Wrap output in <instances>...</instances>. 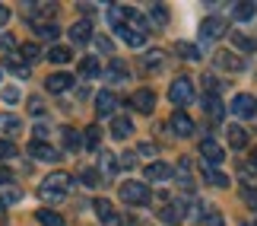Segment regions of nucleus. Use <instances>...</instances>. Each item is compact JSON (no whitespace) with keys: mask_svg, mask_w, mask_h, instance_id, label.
I'll use <instances>...</instances> for the list:
<instances>
[{"mask_svg":"<svg viewBox=\"0 0 257 226\" xmlns=\"http://www.w3.org/2000/svg\"><path fill=\"white\" fill-rule=\"evenodd\" d=\"M169 127H172L178 137H191V134H194V118L184 115V112H175L172 121H169Z\"/></svg>","mask_w":257,"mask_h":226,"instance_id":"obj_10","label":"nucleus"},{"mask_svg":"<svg viewBox=\"0 0 257 226\" xmlns=\"http://www.w3.org/2000/svg\"><path fill=\"white\" fill-rule=\"evenodd\" d=\"M45 86H48V93H67L73 86V77L70 73H64V70H57V73H51L45 80Z\"/></svg>","mask_w":257,"mask_h":226,"instance_id":"obj_13","label":"nucleus"},{"mask_svg":"<svg viewBox=\"0 0 257 226\" xmlns=\"http://www.w3.org/2000/svg\"><path fill=\"white\" fill-rule=\"evenodd\" d=\"M232 42H235V48H244V51H254V48H257V42H254V38L241 35V32H235V35H232Z\"/></svg>","mask_w":257,"mask_h":226,"instance_id":"obj_38","label":"nucleus"},{"mask_svg":"<svg viewBox=\"0 0 257 226\" xmlns=\"http://www.w3.org/2000/svg\"><path fill=\"white\" fill-rule=\"evenodd\" d=\"M70 38L76 45H86V42H92V26L86 23V19H80V23H73L70 26Z\"/></svg>","mask_w":257,"mask_h":226,"instance_id":"obj_16","label":"nucleus"},{"mask_svg":"<svg viewBox=\"0 0 257 226\" xmlns=\"http://www.w3.org/2000/svg\"><path fill=\"white\" fill-rule=\"evenodd\" d=\"M114 32L121 35L131 48H143V42H146V35H143V32H137V29H131V26H117Z\"/></svg>","mask_w":257,"mask_h":226,"instance_id":"obj_19","label":"nucleus"},{"mask_svg":"<svg viewBox=\"0 0 257 226\" xmlns=\"http://www.w3.org/2000/svg\"><path fill=\"white\" fill-rule=\"evenodd\" d=\"M131 105H134L137 112L150 115V112L156 109V93H153V90H137V93L131 96Z\"/></svg>","mask_w":257,"mask_h":226,"instance_id":"obj_9","label":"nucleus"},{"mask_svg":"<svg viewBox=\"0 0 257 226\" xmlns=\"http://www.w3.org/2000/svg\"><path fill=\"white\" fill-rule=\"evenodd\" d=\"M248 163H251V166H254V169H257V150L251 153V160H248Z\"/></svg>","mask_w":257,"mask_h":226,"instance_id":"obj_51","label":"nucleus"},{"mask_svg":"<svg viewBox=\"0 0 257 226\" xmlns=\"http://www.w3.org/2000/svg\"><path fill=\"white\" fill-rule=\"evenodd\" d=\"M203 109H206V115H210V118H222L225 115L219 96H206V99H203Z\"/></svg>","mask_w":257,"mask_h":226,"instance_id":"obj_27","label":"nucleus"},{"mask_svg":"<svg viewBox=\"0 0 257 226\" xmlns=\"http://www.w3.org/2000/svg\"><path fill=\"white\" fill-rule=\"evenodd\" d=\"M229 131V146L232 150H244L248 146V131H244L241 124H232V127H225Z\"/></svg>","mask_w":257,"mask_h":226,"instance_id":"obj_18","label":"nucleus"},{"mask_svg":"<svg viewBox=\"0 0 257 226\" xmlns=\"http://www.w3.org/2000/svg\"><path fill=\"white\" fill-rule=\"evenodd\" d=\"M19 127H23V121H19V115H13V112L0 115V131H4V134H16Z\"/></svg>","mask_w":257,"mask_h":226,"instance_id":"obj_25","label":"nucleus"},{"mask_svg":"<svg viewBox=\"0 0 257 226\" xmlns=\"http://www.w3.org/2000/svg\"><path fill=\"white\" fill-rule=\"evenodd\" d=\"M134 134V121L127 115H114V121H111V137L114 140H127V137Z\"/></svg>","mask_w":257,"mask_h":226,"instance_id":"obj_14","label":"nucleus"},{"mask_svg":"<svg viewBox=\"0 0 257 226\" xmlns=\"http://www.w3.org/2000/svg\"><path fill=\"white\" fill-rule=\"evenodd\" d=\"M29 156H35L38 163H54V160H61V153H57L51 143H45V140H32V143H29Z\"/></svg>","mask_w":257,"mask_h":226,"instance_id":"obj_7","label":"nucleus"},{"mask_svg":"<svg viewBox=\"0 0 257 226\" xmlns=\"http://www.w3.org/2000/svg\"><path fill=\"white\" fill-rule=\"evenodd\" d=\"M137 153H140V156H153L156 153V143H140V146H137Z\"/></svg>","mask_w":257,"mask_h":226,"instance_id":"obj_45","label":"nucleus"},{"mask_svg":"<svg viewBox=\"0 0 257 226\" xmlns=\"http://www.w3.org/2000/svg\"><path fill=\"white\" fill-rule=\"evenodd\" d=\"M105 77H108L111 83H124L131 73H127V64H124V61H111V64H108V70H105Z\"/></svg>","mask_w":257,"mask_h":226,"instance_id":"obj_20","label":"nucleus"},{"mask_svg":"<svg viewBox=\"0 0 257 226\" xmlns=\"http://www.w3.org/2000/svg\"><path fill=\"white\" fill-rule=\"evenodd\" d=\"M232 115L244 118V121H248V118H254V115H257V99H254V96H248V93H238V96L232 99Z\"/></svg>","mask_w":257,"mask_h":226,"instance_id":"obj_4","label":"nucleus"},{"mask_svg":"<svg viewBox=\"0 0 257 226\" xmlns=\"http://www.w3.org/2000/svg\"><path fill=\"white\" fill-rule=\"evenodd\" d=\"M92 42H95V48H98V51H102V54H111V51H114V45H111V38H105V35H95V38H92Z\"/></svg>","mask_w":257,"mask_h":226,"instance_id":"obj_39","label":"nucleus"},{"mask_svg":"<svg viewBox=\"0 0 257 226\" xmlns=\"http://www.w3.org/2000/svg\"><path fill=\"white\" fill-rule=\"evenodd\" d=\"M35 220L42 223V226H64V217H61V213H57V210H48V207L38 210V213H35Z\"/></svg>","mask_w":257,"mask_h":226,"instance_id":"obj_23","label":"nucleus"},{"mask_svg":"<svg viewBox=\"0 0 257 226\" xmlns=\"http://www.w3.org/2000/svg\"><path fill=\"white\" fill-rule=\"evenodd\" d=\"M150 16H153V23H156V26H169V10H165L162 4H153Z\"/></svg>","mask_w":257,"mask_h":226,"instance_id":"obj_35","label":"nucleus"},{"mask_svg":"<svg viewBox=\"0 0 257 226\" xmlns=\"http://www.w3.org/2000/svg\"><path fill=\"white\" fill-rule=\"evenodd\" d=\"M114 109H117V96L111 90H102L95 96V112L98 115H114Z\"/></svg>","mask_w":257,"mask_h":226,"instance_id":"obj_15","label":"nucleus"},{"mask_svg":"<svg viewBox=\"0 0 257 226\" xmlns=\"http://www.w3.org/2000/svg\"><path fill=\"white\" fill-rule=\"evenodd\" d=\"M150 188H146V182H124L121 185V201L124 204H137V207H143V204H150Z\"/></svg>","mask_w":257,"mask_h":226,"instance_id":"obj_2","label":"nucleus"},{"mask_svg":"<svg viewBox=\"0 0 257 226\" xmlns=\"http://www.w3.org/2000/svg\"><path fill=\"white\" fill-rule=\"evenodd\" d=\"M181 217H184V204H165V207L159 210V220L169 223V226L181 223Z\"/></svg>","mask_w":257,"mask_h":226,"instance_id":"obj_17","label":"nucleus"},{"mask_svg":"<svg viewBox=\"0 0 257 226\" xmlns=\"http://www.w3.org/2000/svg\"><path fill=\"white\" fill-rule=\"evenodd\" d=\"M134 153H121V160H117V166H121V169H134Z\"/></svg>","mask_w":257,"mask_h":226,"instance_id":"obj_44","label":"nucleus"},{"mask_svg":"<svg viewBox=\"0 0 257 226\" xmlns=\"http://www.w3.org/2000/svg\"><path fill=\"white\" fill-rule=\"evenodd\" d=\"M32 131H35V140H45V137H48V127L45 124H35Z\"/></svg>","mask_w":257,"mask_h":226,"instance_id":"obj_48","label":"nucleus"},{"mask_svg":"<svg viewBox=\"0 0 257 226\" xmlns=\"http://www.w3.org/2000/svg\"><path fill=\"white\" fill-rule=\"evenodd\" d=\"M16 156V143L13 140H0V160H13Z\"/></svg>","mask_w":257,"mask_h":226,"instance_id":"obj_40","label":"nucleus"},{"mask_svg":"<svg viewBox=\"0 0 257 226\" xmlns=\"http://www.w3.org/2000/svg\"><path fill=\"white\" fill-rule=\"evenodd\" d=\"M143 179L146 182H165V179H172V166L169 163H150L143 169Z\"/></svg>","mask_w":257,"mask_h":226,"instance_id":"obj_12","label":"nucleus"},{"mask_svg":"<svg viewBox=\"0 0 257 226\" xmlns=\"http://www.w3.org/2000/svg\"><path fill=\"white\" fill-rule=\"evenodd\" d=\"M70 57H73V51H70V48H64V45H54L51 51H48V61H51V64H67Z\"/></svg>","mask_w":257,"mask_h":226,"instance_id":"obj_29","label":"nucleus"},{"mask_svg":"<svg viewBox=\"0 0 257 226\" xmlns=\"http://www.w3.org/2000/svg\"><path fill=\"white\" fill-rule=\"evenodd\" d=\"M225 35V19L219 16H206L200 23V38H206V42H216V38Z\"/></svg>","mask_w":257,"mask_h":226,"instance_id":"obj_6","label":"nucleus"},{"mask_svg":"<svg viewBox=\"0 0 257 226\" xmlns=\"http://www.w3.org/2000/svg\"><path fill=\"white\" fill-rule=\"evenodd\" d=\"M35 35H38V38H45V42H57L61 29H57L54 23H38V26H35Z\"/></svg>","mask_w":257,"mask_h":226,"instance_id":"obj_26","label":"nucleus"},{"mask_svg":"<svg viewBox=\"0 0 257 226\" xmlns=\"http://www.w3.org/2000/svg\"><path fill=\"white\" fill-rule=\"evenodd\" d=\"M10 23V7H4V4H0V29H4Z\"/></svg>","mask_w":257,"mask_h":226,"instance_id":"obj_47","label":"nucleus"},{"mask_svg":"<svg viewBox=\"0 0 257 226\" xmlns=\"http://www.w3.org/2000/svg\"><path fill=\"white\" fill-rule=\"evenodd\" d=\"M200 156L206 160V166H210V169H216V166L225 160V150L213 140V137H206V140H200Z\"/></svg>","mask_w":257,"mask_h":226,"instance_id":"obj_5","label":"nucleus"},{"mask_svg":"<svg viewBox=\"0 0 257 226\" xmlns=\"http://www.w3.org/2000/svg\"><path fill=\"white\" fill-rule=\"evenodd\" d=\"M98 73H102V67H98L95 57H83V61H80V77H83V80H95Z\"/></svg>","mask_w":257,"mask_h":226,"instance_id":"obj_21","label":"nucleus"},{"mask_svg":"<svg viewBox=\"0 0 257 226\" xmlns=\"http://www.w3.org/2000/svg\"><path fill=\"white\" fill-rule=\"evenodd\" d=\"M61 140H64L67 150H80L83 146V137H80V131H73V127H61Z\"/></svg>","mask_w":257,"mask_h":226,"instance_id":"obj_22","label":"nucleus"},{"mask_svg":"<svg viewBox=\"0 0 257 226\" xmlns=\"http://www.w3.org/2000/svg\"><path fill=\"white\" fill-rule=\"evenodd\" d=\"M95 213H98V220H102V226H121V217H117V210H114L111 201L98 198L95 201Z\"/></svg>","mask_w":257,"mask_h":226,"instance_id":"obj_8","label":"nucleus"},{"mask_svg":"<svg viewBox=\"0 0 257 226\" xmlns=\"http://www.w3.org/2000/svg\"><path fill=\"white\" fill-rule=\"evenodd\" d=\"M175 51L181 54L184 61H200V48L191 45V42H178V45H175Z\"/></svg>","mask_w":257,"mask_h":226,"instance_id":"obj_28","label":"nucleus"},{"mask_svg":"<svg viewBox=\"0 0 257 226\" xmlns=\"http://www.w3.org/2000/svg\"><path fill=\"white\" fill-rule=\"evenodd\" d=\"M241 179H244V188H257V169L248 163V166H241Z\"/></svg>","mask_w":257,"mask_h":226,"instance_id":"obj_37","label":"nucleus"},{"mask_svg":"<svg viewBox=\"0 0 257 226\" xmlns=\"http://www.w3.org/2000/svg\"><path fill=\"white\" fill-rule=\"evenodd\" d=\"M254 13H257L254 4H235V10H232V16L238 19V23H248V19H254Z\"/></svg>","mask_w":257,"mask_h":226,"instance_id":"obj_31","label":"nucleus"},{"mask_svg":"<svg viewBox=\"0 0 257 226\" xmlns=\"http://www.w3.org/2000/svg\"><path fill=\"white\" fill-rule=\"evenodd\" d=\"M70 188H73V179H70L67 172H51V175H48V179L42 182L38 194H42L45 201H64Z\"/></svg>","mask_w":257,"mask_h":226,"instance_id":"obj_1","label":"nucleus"},{"mask_svg":"<svg viewBox=\"0 0 257 226\" xmlns=\"http://www.w3.org/2000/svg\"><path fill=\"white\" fill-rule=\"evenodd\" d=\"M80 182L86 185V188H98V185H102V175H98V169H83Z\"/></svg>","mask_w":257,"mask_h":226,"instance_id":"obj_34","label":"nucleus"},{"mask_svg":"<svg viewBox=\"0 0 257 226\" xmlns=\"http://www.w3.org/2000/svg\"><path fill=\"white\" fill-rule=\"evenodd\" d=\"M4 64H7V70H10V73H16V77H29V64H23L16 54H4Z\"/></svg>","mask_w":257,"mask_h":226,"instance_id":"obj_24","label":"nucleus"},{"mask_svg":"<svg viewBox=\"0 0 257 226\" xmlns=\"http://www.w3.org/2000/svg\"><path fill=\"white\" fill-rule=\"evenodd\" d=\"M98 140H102V131H98L95 124H89L86 131H83V146H86V150H95Z\"/></svg>","mask_w":257,"mask_h":226,"instance_id":"obj_30","label":"nucleus"},{"mask_svg":"<svg viewBox=\"0 0 257 226\" xmlns=\"http://www.w3.org/2000/svg\"><path fill=\"white\" fill-rule=\"evenodd\" d=\"M203 226H225V220H222V213H216V210H210L203 217Z\"/></svg>","mask_w":257,"mask_h":226,"instance_id":"obj_43","label":"nucleus"},{"mask_svg":"<svg viewBox=\"0 0 257 226\" xmlns=\"http://www.w3.org/2000/svg\"><path fill=\"white\" fill-rule=\"evenodd\" d=\"M241 201L248 204L251 210H257V188H241Z\"/></svg>","mask_w":257,"mask_h":226,"instance_id":"obj_42","label":"nucleus"},{"mask_svg":"<svg viewBox=\"0 0 257 226\" xmlns=\"http://www.w3.org/2000/svg\"><path fill=\"white\" fill-rule=\"evenodd\" d=\"M29 112H32V115H42V112H45L42 99H32V102H29Z\"/></svg>","mask_w":257,"mask_h":226,"instance_id":"obj_46","label":"nucleus"},{"mask_svg":"<svg viewBox=\"0 0 257 226\" xmlns=\"http://www.w3.org/2000/svg\"><path fill=\"white\" fill-rule=\"evenodd\" d=\"M216 67L219 70H244V57L235 51H219L216 54Z\"/></svg>","mask_w":257,"mask_h":226,"instance_id":"obj_11","label":"nucleus"},{"mask_svg":"<svg viewBox=\"0 0 257 226\" xmlns=\"http://www.w3.org/2000/svg\"><path fill=\"white\" fill-rule=\"evenodd\" d=\"M0 99L13 105V102H19V90H16V86H4V90H0Z\"/></svg>","mask_w":257,"mask_h":226,"instance_id":"obj_41","label":"nucleus"},{"mask_svg":"<svg viewBox=\"0 0 257 226\" xmlns=\"http://www.w3.org/2000/svg\"><path fill=\"white\" fill-rule=\"evenodd\" d=\"M0 48H13V38H10V35H0Z\"/></svg>","mask_w":257,"mask_h":226,"instance_id":"obj_50","label":"nucleus"},{"mask_svg":"<svg viewBox=\"0 0 257 226\" xmlns=\"http://www.w3.org/2000/svg\"><path fill=\"white\" fill-rule=\"evenodd\" d=\"M19 51H23V61H26V64H35L38 57H42V51H38V45H32V42H26L23 48H19Z\"/></svg>","mask_w":257,"mask_h":226,"instance_id":"obj_36","label":"nucleus"},{"mask_svg":"<svg viewBox=\"0 0 257 226\" xmlns=\"http://www.w3.org/2000/svg\"><path fill=\"white\" fill-rule=\"evenodd\" d=\"M203 175H206V182H210V185L229 188V175H225V172H219V169H210V166H206V169H203Z\"/></svg>","mask_w":257,"mask_h":226,"instance_id":"obj_32","label":"nucleus"},{"mask_svg":"<svg viewBox=\"0 0 257 226\" xmlns=\"http://www.w3.org/2000/svg\"><path fill=\"white\" fill-rule=\"evenodd\" d=\"M169 99H172L175 105L194 102V80H187V77H178V80H172V86H169Z\"/></svg>","mask_w":257,"mask_h":226,"instance_id":"obj_3","label":"nucleus"},{"mask_svg":"<svg viewBox=\"0 0 257 226\" xmlns=\"http://www.w3.org/2000/svg\"><path fill=\"white\" fill-rule=\"evenodd\" d=\"M241 226H248V223H241Z\"/></svg>","mask_w":257,"mask_h":226,"instance_id":"obj_52","label":"nucleus"},{"mask_svg":"<svg viewBox=\"0 0 257 226\" xmlns=\"http://www.w3.org/2000/svg\"><path fill=\"white\" fill-rule=\"evenodd\" d=\"M162 61H165V51H159V48H150V51L143 54V64L150 67V70H156V67H162Z\"/></svg>","mask_w":257,"mask_h":226,"instance_id":"obj_33","label":"nucleus"},{"mask_svg":"<svg viewBox=\"0 0 257 226\" xmlns=\"http://www.w3.org/2000/svg\"><path fill=\"white\" fill-rule=\"evenodd\" d=\"M7 182H13V175H10V169H0V185H7Z\"/></svg>","mask_w":257,"mask_h":226,"instance_id":"obj_49","label":"nucleus"}]
</instances>
